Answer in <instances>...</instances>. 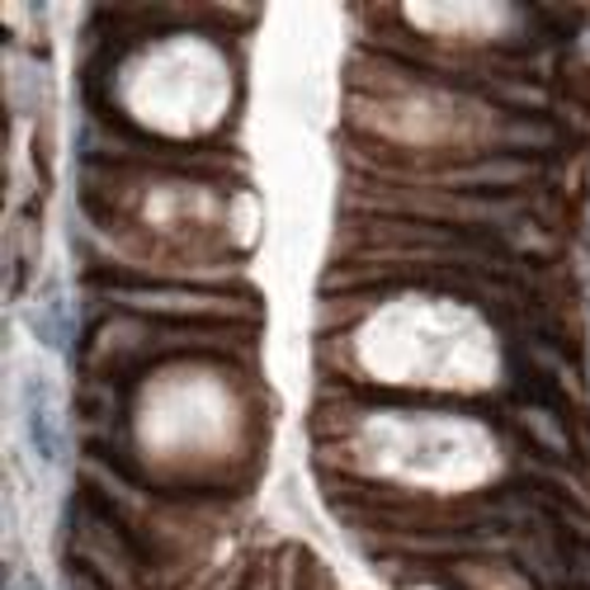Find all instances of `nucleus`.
Here are the masks:
<instances>
[{
	"label": "nucleus",
	"instance_id": "1",
	"mask_svg": "<svg viewBox=\"0 0 590 590\" xmlns=\"http://www.w3.org/2000/svg\"><path fill=\"white\" fill-rule=\"evenodd\" d=\"M20 425H24V444L29 454L43 463V468H62L66 463V431H62V416H58V402L43 379H24L20 387Z\"/></svg>",
	"mask_w": 590,
	"mask_h": 590
},
{
	"label": "nucleus",
	"instance_id": "2",
	"mask_svg": "<svg viewBox=\"0 0 590 590\" xmlns=\"http://www.w3.org/2000/svg\"><path fill=\"white\" fill-rule=\"evenodd\" d=\"M29 331H33V341H39L43 350L66 354V345H71V312H66V298H62L58 283H52V289L29 308Z\"/></svg>",
	"mask_w": 590,
	"mask_h": 590
}]
</instances>
